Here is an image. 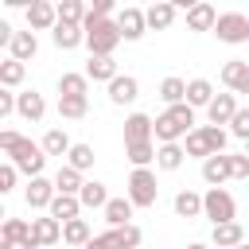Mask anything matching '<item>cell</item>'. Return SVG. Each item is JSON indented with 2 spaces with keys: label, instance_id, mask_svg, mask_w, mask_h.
Masks as SVG:
<instances>
[{
  "label": "cell",
  "instance_id": "6da1fadb",
  "mask_svg": "<svg viewBox=\"0 0 249 249\" xmlns=\"http://www.w3.org/2000/svg\"><path fill=\"white\" fill-rule=\"evenodd\" d=\"M0 152H8L12 160V167H16V175L23 171L27 179H35V175H43V167H47V156L39 152V144L35 140H27L23 132H12V128H4L0 132Z\"/></svg>",
  "mask_w": 249,
  "mask_h": 249
},
{
  "label": "cell",
  "instance_id": "7a4b0ae2",
  "mask_svg": "<svg viewBox=\"0 0 249 249\" xmlns=\"http://www.w3.org/2000/svg\"><path fill=\"white\" fill-rule=\"evenodd\" d=\"M195 128V109H187L183 101L179 105H167L160 117H152V144H179L187 132Z\"/></svg>",
  "mask_w": 249,
  "mask_h": 249
},
{
  "label": "cell",
  "instance_id": "3957f363",
  "mask_svg": "<svg viewBox=\"0 0 249 249\" xmlns=\"http://www.w3.org/2000/svg\"><path fill=\"white\" fill-rule=\"evenodd\" d=\"M82 43L89 47V58H113L121 35L113 19H82Z\"/></svg>",
  "mask_w": 249,
  "mask_h": 249
},
{
  "label": "cell",
  "instance_id": "277c9868",
  "mask_svg": "<svg viewBox=\"0 0 249 249\" xmlns=\"http://www.w3.org/2000/svg\"><path fill=\"white\" fill-rule=\"evenodd\" d=\"M124 198H128V206H132V210H136V206H140V210L156 206V198H160V183H156V171H152V167H132Z\"/></svg>",
  "mask_w": 249,
  "mask_h": 249
},
{
  "label": "cell",
  "instance_id": "5b68a950",
  "mask_svg": "<svg viewBox=\"0 0 249 249\" xmlns=\"http://www.w3.org/2000/svg\"><path fill=\"white\" fill-rule=\"evenodd\" d=\"M198 198H202V218H210L214 226L237 222V202H233V195H230L226 187H210V191L198 195Z\"/></svg>",
  "mask_w": 249,
  "mask_h": 249
},
{
  "label": "cell",
  "instance_id": "8992f818",
  "mask_svg": "<svg viewBox=\"0 0 249 249\" xmlns=\"http://www.w3.org/2000/svg\"><path fill=\"white\" fill-rule=\"evenodd\" d=\"M210 31H214L222 43H230V47L249 43V16H241V12H222V16L214 19Z\"/></svg>",
  "mask_w": 249,
  "mask_h": 249
},
{
  "label": "cell",
  "instance_id": "52a82bcc",
  "mask_svg": "<svg viewBox=\"0 0 249 249\" xmlns=\"http://www.w3.org/2000/svg\"><path fill=\"white\" fill-rule=\"evenodd\" d=\"M113 23H117V35H121L124 43H136V39L144 35V12H140V8H132V4H128V8H121Z\"/></svg>",
  "mask_w": 249,
  "mask_h": 249
},
{
  "label": "cell",
  "instance_id": "ba28073f",
  "mask_svg": "<svg viewBox=\"0 0 249 249\" xmlns=\"http://www.w3.org/2000/svg\"><path fill=\"white\" fill-rule=\"evenodd\" d=\"M16 117H23V121L39 124V121L47 117V101H43V93H35V89L16 93Z\"/></svg>",
  "mask_w": 249,
  "mask_h": 249
},
{
  "label": "cell",
  "instance_id": "9c48e42d",
  "mask_svg": "<svg viewBox=\"0 0 249 249\" xmlns=\"http://www.w3.org/2000/svg\"><path fill=\"white\" fill-rule=\"evenodd\" d=\"M54 198V187H51V179L47 175H35V179H27V187H23V202H27V210H47V202Z\"/></svg>",
  "mask_w": 249,
  "mask_h": 249
},
{
  "label": "cell",
  "instance_id": "30bf717a",
  "mask_svg": "<svg viewBox=\"0 0 249 249\" xmlns=\"http://www.w3.org/2000/svg\"><path fill=\"white\" fill-rule=\"evenodd\" d=\"M23 12H27V31H31V35L54 27V4H51V0H31Z\"/></svg>",
  "mask_w": 249,
  "mask_h": 249
},
{
  "label": "cell",
  "instance_id": "8fae6325",
  "mask_svg": "<svg viewBox=\"0 0 249 249\" xmlns=\"http://www.w3.org/2000/svg\"><path fill=\"white\" fill-rule=\"evenodd\" d=\"M222 82L230 86V93H249V62L245 58H230L222 66Z\"/></svg>",
  "mask_w": 249,
  "mask_h": 249
},
{
  "label": "cell",
  "instance_id": "7c38bea8",
  "mask_svg": "<svg viewBox=\"0 0 249 249\" xmlns=\"http://www.w3.org/2000/svg\"><path fill=\"white\" fill-rule=\"evenodd\" d=\"M140 97V82L132 78V74H117L113 82H109V101L113 105H132Z\"/></svg>",
  "mask_w": 249,
  "mask_h": 249
},
{
  "label": "cell",
  "instance_id": "4fadbf2b",
  "mask_svg": "<svg viewBox=\"0 0 249 249\" xmlns=\"http://www.w3.org/2000/svg\"><path fill=\"white\" fill-rule=\"evenodd\" d=\"M140 12H144V31H163V27L175 23V4H167V0H160L152 8H140Z\"/></svg>",
  "mask_w": 249,
  "mask_h": 249
},
{
  "label": "cell",
  "instance_id": "5bb4252c",
  "mask_svg": "<svg viewBox=\"0 0 249 249\" xmlns=\"http://www.w3.org/2000/svg\"><path fill=\"white\" fill-rule=\"evenodd\" d=\"M8 51H12L8 58H16V62H23V66H27V62L39 54V39H35L31 31H12V43H8Z\"/></svg>",
  "mask_w": 249,
  "mask_h": 249
},
{
  "label": "cell",
  "instance_id": "9a60e30c",
  "mask_svg": "<svg viewBox=\"0 0 249 249\" xmlns=\"http://www.w3.org/2000/svg\"><path fill=\"white\" fill-rule=\"evenodd\" d=\"M210 97H214V86H210L206 78H191V82L183 86V105H187V109H206Z\"/></svg>",
  "mask_w": 249,
  "mask_h": 249
},
{
  "label": "cell",
  "instance_id": "2e32d148",
  "mask_svg": "<svg viewBox=\"0 0 249 249\" xmlns=\"http://www.w3.org/2000/svg\"><path fill=\"white\" fill-rule=\"evenodd\" d=\"M78 206H89V210H101L105 202H109V191H105V183L101 179H82V187H78Z\"/></svg>",
  "mask_w": 249,
  "mask_h": 249
},
{
  "label": "cell",
  "instance_id": "e0dca14e",
  "mask_svg": "<svg viewBox=\"0 0 249 249\" xmlns=\"http://www.w3.org/2000/svg\"><path fill=\"white\" fill-rule=\"evenodd\" d=\"M210 241L214 249H233V245H245V226L241 222H222L210 230Z\"/></svg>",
  "mask_w": 249,
  "mask_h": 249
},
{
  "label": "cell",
  "instance_id": "ac0fdd59",
  "mask_svg": "<svg viewBox=\"0 0 249 249\" xmlns=\"http://www.w3.org/2000/svg\"><path fill=\"white\" fill-rule=\"evenodd\" d=\"M233 113H237L233 93H214V97H210V105H206V117H210V124H214V128H222Z\"/></svg>",
  "mask_w": 249,
  "mask_h": 249
},
{
  "label": "cell",
  "instance_id": "d6986e66",
  "mask_svg": "<svg viewBox=\"0 0 249 249\" xmlns=\"http://www.w3.org/2000/svg\"><path fill=\"white\" fill-rule=\"evenodd\" d=\"M152 140V117L148 113H128L124 117V144H144Z\"/></svg>",
  "mask_w": 249,
  "mask_h": 249
},
{
  "label": "cell",
  "instance_id": "ffe728a7",
  "mask_svg": "<svg viewBox=\"0 0 249 249\" xmlns=\"http://www.w3.org/2000/svg\"><path fill=\"white\" fill-rule=\"evenodd\" d=\"M214 19H218L214 4H206V0L187 4V27H191V31H210V27H214Z\"/></svg>",
  "mask_w": 249,
  "mask_h": 249
},
{
  "label": "cell",
  "instance_id": "44dd1931",
  "mask_svg": "<svg viewBox=\"0 0 249 249\" xmlns=\"http://www.w3.org/2000/svg\"><path fill=\"white\" fill-rule=\"evenodd\" d=\"M202 179H206V187H222L230 179V156L226 152L222 156H206L202 160Z\"/></svg>",
  "mask_w": 249,
  "mask_h": 249
},
{
  "label": "cell",
  "instance_id": "7402d4cb",
  "mask_svg": "<svg viewBox=\"0 0 249 249\" xmlns=\"http://www.w3.org/2000/svg\"><path fill=\"white\" fill-rule=\"evenodd\" d=\"M82 214V206H78V198L74 195H54L51 202H47V218H54L58 226L62 222H70V218H78Z\"/></svg>",
  "mask_w": 249,
  "mask_h": 249
},
{
  "label": "cell",
  "instance_id": "603a6c76",
  "mask_svg": "<svg viewBox=\"0 0 249 249\" xmlns=\"http://www.w3.org/2000/svg\"><path fill=\"white\" fill-rule=\"evenodd\" d=\"M70 144H74V140L66 136V128H47V136L39 140V152H43V156H58V160H62V156L70 152Z\"/></svg>",
  "mask_w": 249,
  "mask_h": 249
},
{
  "label": "cell",
  "instance_id": "cb8c5ba5",
  "mask_svg": "<svg viewBox=\"0 0 249 249\" xmlns=\"http://www.w3.org/2000/svg\"><path fill=\"white\" fill-rule=\"evenodd\" d=\"M101 210H105L109 230H121V226H128V222H132V206H128V198H124V195H121V198H109Z\"/></svg>",
  "mask_w": 249,
  "mask_h": 249
},
{
  "label": "cell",
  "instance_id": "d4e9b609",
  "mask_svg": "<svg viewBox=\"0 0 249 249\" xmlns=\"http://www.w3.org/2000/svg\"><path fill=\"white\" fill-rule=\"evenodd\" d=\"M93 160H97L93 144H70V152H66V167H74L78 175H86L93 167Z\"/></svg>",
  "mask_w": 249,
  "mask_h": 249
},
{
  "label": "cell",
  "instance_id": "484cf974",
  "mask_svg": "<svg viewBox=\"0 0 249 249\" xmlns=\"http://www.w3.org/2000/svg\"><path fill=\"white\" fill-rule=\"evenodd\" d=\"M51 39H54L58 51H74V47H82V27H74V23H54V27H51Z\"/></svg>",
  "mask_w": 249,
  "mask_h": 249
},
{
  "label": "cell",
  "instance_id": "4316f807",
  "mask_svg": "<svg viewBox=\"0 0 249 249\" xmlns=\"http://www.w3.org/2000/svg\"><path fill=\"white\" fill-rule=\"evenodd\" d=\"M82 74H86V82H113L121 70H117V62H113V58H89Z\"/></svg>",
  "mask_w": 249,
  "mask_h": 249
},
{
  "label": "cell",
  "instance_id": "83f0119b",
  "mask_svg": "<svg viewBox=\"0 0 249 249\" xmlns=\"http://www.w3.org/2000/svg\"><path fill=\"white\" fill-rule=\"evenodd\" d=\"M183 160H187V156H183V148H179V144H160L152 163H156L160 171H179V167H183Z\"/></svg>",
  "mask_w": 249,
  "mask_h": 249
},
{
  "label": "cell",
  "instance_id": "f1b7e54d",
  "mask_svg": "<svg viewBox=\"0 0 249 249\" xmlns=\"http://www.w3.org/2000/svg\"><path fill=\"white\" fill-rule=\"evenodd\" d=\"M58 233H62V226H58L54 218H35V222H31V237H35L39 249H43V245H54Z\"/></svg>",
  "mask_w": 249,
  "mask_h": 249
},
{
  "label": "cell",
  "instance_id": "f546056e",
  "mask_svg": "<svg viewBox=\"0 0 249 249\" xmlns=\"http://www.w3.org/2000/svg\"><path fill=\"white\" fill-rule=\"evenodd\" d=\"M23 78H27V66L23 62L0 58V89H16V86H23Z\"/></svg>",
  "mask_w": 249,
  "mask_h": 249
},
{
  "label": "cell",
  "instance_id": "4dcf8cb0",
  "mask_svg": "<svg viewBox=\"0 0 249 249\" xmlns=\"http://www.w3.org/2000/svg\"><path fill=\"white\" fill-rule=\"evenodd\" d=\"M51 187H54V195H78V187H82V175L74 171V167H58L54 171V179H51Z\"/></svg>",
  "mask_w": 249,
  "mask_h": 249
},
{
  "label": "cell",
  "instance_id": "1f68e13d",
  "mask_svg": "<svg viewBox=\"0 0 249 249\" xmlns=\"http://www.w3.org/2000/svg\"><path fill=\"white\" fill-rule=\"evenodd\" d=\"M58 241H66V245H86V241H89V222H86V218H70V222H62Z\"/></svg>",
  "mask_w": 249,
  "mask_h": 249
},
{
  "label": "cell",
  "instance_id": "d6a6232c",
  "mask_svg": "<svg viewBox=\"0 0 249 249\" xmlns=\"http://www.w3.org/2000/svg\"><path fill=\"white\" fill-rule=\"evenodd\" d=\"M82 16H86V4H82V0H62V4H54V23H74V27H82Z\"/></svg>",
  "mask_w": 249,
  "mask_h": 249
},
{
  "label": "cell",
  "instance_id": "836d02e7",
  "mask_svg": "<svg viewBox=\"0 0 249 249\" xmlns=\"http://www.w3.org/2000/svg\"><path fill=\"white\" fill-rule=\"evenodd\" d=\"M171 206H175V214H179V218H202V198H198L195 191H179Z\"/></svg>",
  "mask_w": 249,
  "mask_h": 249
},
{
  "label": "cell",
  "instance_id": "e575fe53",
  "mask_svg": "<svg viewBox=\"0 0 249 249\" xmlns=\"http://www.w3.org/2000/svg\"><path fill=\"white\" fill-rule=\"evenodd\" d=\"M86 93H89L86 74H62L58 78V97H86Z\"/></svg>",
  "mask_w": 249,
  "mask_h": 249
},
{
  "label": "cell",
  "instance_id": "d590c367",
  "mask_svg": "<svg viewBox=\"0 0 249 249\" xmlns=\"http://www.w3.org/2000/svg\"><path fill=\"white\" fill-rule=\"evenodd\" d=\"M89 113V97H58V117L62 121H82Z\"/></svg>",
  "mask_w": 249,
  "mask_h": 249
},
{
  "label": "cell",
  "instance_id": "8d00e7d4",
  "mask_svg": "<svg viewBox=\"0 0 249 249\" xmlns=\"http://www.w3.org/2000/svg\"><path fill=\"white\" fill-rule=\"evenodd\" d=\"M198 136H202V144H206V152L210 156H222L226 152V128H214V124H198Z\"/></svg>",
  "mask_w": 249,
  "mask_h": 249
},
{
  "label": "cell",
  "instance_id": "74e56055",
  "mask_svg": "<svg viewBox=\"0 0 249 249\" xmlns=\"http://www.w3.org/2000/svg\"><path fill=\"white\" fill-rule=\"evenodd\" d=\"M124 156H128L132 167H152V160H156V144H152V140H144V144H124Z\"/></svg>",
  "mask_w": 249,
  "mask_h": 249
},
{
  "label": "cell",
  "instance_id": "f35d334b",
  "mask_svg": "<svg viewBox=\"0 0 249 249\" xmlns=\"http://www.w3.org/2000/svg\"><path fill=\"white\" fill-rule=\"evenodd\" d=\"M183 86H187V82L175 78V74L163 78V82H160V97H163V105H179V101H183Z\"/></svg>",
  "mask_w": 249,
  "mask_h": 249
},
{
  "label": "cell",
  "instance_id": "ab89813d",
  "mask_svg": "<svg viewBox=\"0 0 249 249\" xmlns=\"http://www.w3.org/2000/svg\"><path fill=\"white\" fill-rule=\"evenodd\" d=\"M140 237H144V233H140V226H132V222H128V226H121V230H113L117 249H136V245H140Z\"/></svg>",
  "mask_w": 249,
  "mask_h": 249
},
{
  "label": "cell",
  "instance_id": "60d3db41",
  "mask_svg": "<svg viewBox=\"0 0 249 249\" xmlns=\"http://www.w3.org/2000/svg\"><path fill=\"white\" fill-rule=\"evenodd\" d=\"M226 124H230V132H226V136H237V140H249V109H237V113H233V117H230Z\"/></svg>",
  "mask_w": 249,
  "mask_h": 249
},
{
  "label": "cell",
  "instance_id": "b9f144b4",
  "mask_svg": "<svg viewBox=\"0 0 249 249\" xmlns=\"http://www.w3.org/2000/svg\"><path fill=\"white\" fill-rule=\"evenodd\" d=\"M230 156V179H249V156L241 152H226Z\"/></svg>",
  "mask_w": 249,
  "mask_h": 249
},
{
  "label": "cell",
  "instance_id": "7bdbcfd3",
  "mask_svg": "<svg viewBox=\"0 0 249 249\" xmlns=\"http://www.w3.org/2000/svg\"><path fill=\"white\" fill-rule=\"evenodd\" d=\"M82 19H113V0H93V8H86Z\"/></svg>",
  "mask_w": 249,
  "mask_h": 249
},
{
  "label": "cell",
  "instance_id": "ee69618b",
  "mask_svg": "<svg viewBox=\"0 0 249 249\" xmlns=\"http://www.w3.org/2000/svg\"><path fill=\"white\" fill-rule=\"evenodd\" d=\"M82 249H117V241H113V230H105V233H89V241H86Z\"/></svg>",
  "mask_w": 249,
  "mask_h": 249
},
{
  "label": "cell",
  "instance_id": "f6af8a7d",
  "mask_svg": "<svg viewBox=\"0 0 249 249\" xmlns=\"http://www.w3.org/2000/svg\"><path fill=\"white\" fill-rule=\"evenodd\" d=\"M16 179H19V175H16V167H12V163H0V202H4V195L16 187Z\"/></svg>",
  "mask_w": 249,
  "mask_h": 249
},
{
  "label": "cell",
  "instance_id": "bcb514c9",
  "mask_svg": "<svg viewBox=\"0 0 249 249\" xmlns=\"http://www.w3.org/2000/svg\"><path fill=\"white\" fill-rule=\"evenodd\" d=\"M12 113H16V93L12 89H0V121L12 117Z\"/></svg>",
  "mask_w": 249,
  "mask_h": 249
},
{
  "label": "cell",
  "instance_id": "7dc6e473",
  "mask_svg": "<svg viewBox=\"0 0 249 249\" xmlns=\"http://www.w3.org/2000/svg\"><path fill=\"white\" fill-rule=\"evenodd\" d=\"M8 43H12V23L0 19V47H8Z\"/></svg>",
  "mask_w": 249,
  "mask_h": 249
},
{
  "label": "cell",
  "instance_id": "c3c4849f",
  "mask_svg": "<svg viewBox=\"0 0 249 249\" xmlns=\"http://www.w3.org/2000/svg\"><path fill=\"white\" fill-rule=\"evenodd\" d=\"M0 249H16V245L8 241V233H4V226H0Z\"/></svg>",
  "mask_w": 249,
  "mask_h": 249
},
{
  "label": "cell",
  "instance_id": "681fc988",
  "mask_svg": "<svg viewBox=\"0 0 249 249\" xmlns=\"http://www.w3.org/2000/svg\"><path fill=\"white\" fill-rule=\"evenodd\" d=\"M183 249H210V245H202V241H191V245H183Z\"/></svg>",
  "mask_w": 249,
  "mask_h": 249
},
{
  "label": "cell",
  "instance_id": "f907efd6",
  "mask_svg": "<svg viewBox=\"0 0 249 249\" xmlns=\"http://www.w3.org/2000/svg\"><path fill=\"white\" fill-rule=\"evenodd\" d=\"M4 218H8V214H4V202H0V222H4Z\"/></svg>",
  "mask_w": 249,
  "mask_h": 249
},
{
  "label": "cell",
  "instance_id": "816d5d0a",
  "mask_svg": "<svg viewBox=\"0 0 249 249\" xmlns=\"http://www.w3.org/2000/svg\"><path fill=\"white\" fill-rule=\"evenodd\" d=\"M233 249H245V245H233Z\"/></svg>",
  "mask_w": 249,
  "mask_h": 249
}]
</instances>
